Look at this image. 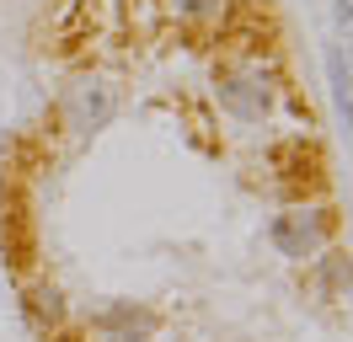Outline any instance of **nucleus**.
Listing matches in <instances>:
<instances>
[{
	"label": "nucleus",
	"instance_id": "obj_1",
	"mask_svg": "<svg viewBox=\"0 0 353 342\" xmlns=\"http://www.w3.org/2000/svg\"><path fill=\"white\" fill-rule=\"evenodd\" d=\"M220 102L230 107L236 118H263L268 107H273V91H268V81H257V75H225Z\"/></svg>",
	"mask_w": 353,
	"mask_h": 342
},
{
	"label": "nucleus",
	"instance_id": "obj_2",
	"mask_svg": "<svg viewBox=\"0 0 353 342\" xmlns=\"http://www.w3.org/2000/svg\"><path fill=\"white\" fill-rule=\"evenodd\" d=\"M166 11H172L182 27H214V21H225L230 0H166Z\"/></svg>",
	"mask_w": 353,
	"mask_h": 342
}]
</instances>
